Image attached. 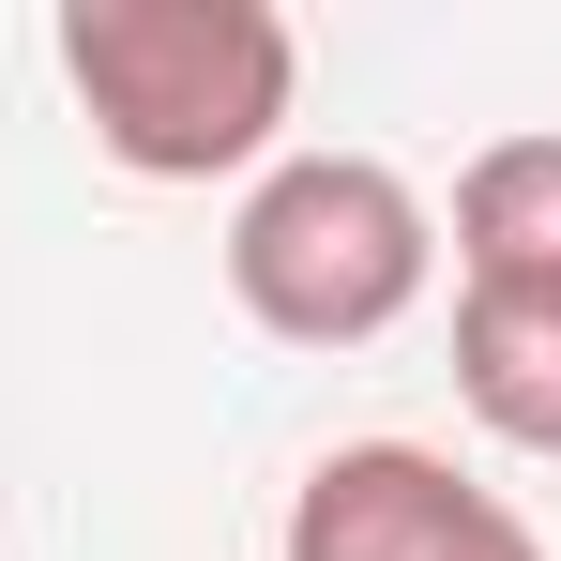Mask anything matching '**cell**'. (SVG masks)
I'll return each mask as SVG.
<instances>
[{"label": "cell", "mask_w": 561, "mask_h": 561, "mask_svg": "<svg viewBox=\"0 0 561 561\" xmlns=\"http://www.w3.org/2000/svg\"><path fill=\"white\" fill-rule=\"evenodd\" d=\"M61 92L137 183H259L304 106V31L274 0H61Z\"/></svg>", "instance_id": "1"}, {"label": "cell", "mask_w": 561, "mask_h": 561, "mask_svg": "<svg viewBox=\"0 0 561 561\" xmlns=\"http://www.w3.org/2000/svg\"><path fill=\"white\" fill-rule=\"evenodd\" d=\"M456 394L485 440L561 470V288H456Z\"/></svg>", "instance_id": "4"}, {"label": "cell", "mask_w": 561, "mask_h": 561, "mask_svg": "<svg viewBox=\"0 0 561 561\" xmlns=\"http://www.w3.org/2000/svg\"><path fill=\"white\" fill-rule=\"evenodd\" d=\"M440 288V213L379 152H274L228 213V304L274 350H379Z\"/></svg>", "instance_id": "2"}, {"label": "cell", "mask_w": 561, "mask_h": 561, "mask_svg": "<svg viewBox=\"0 0 561 561\" xmlns=\"http://www.w3.org/2000/svg\"><path fill=\"white\" fill-rule=\"evenodd\" d=\"M288 561H547V531L440 440H334L288 485Z\"/></svg>", "instance_id": "3"}, {"label": "cell", "mask_w": 561, "mask_h": 561, "mask_svg": "<svg viewBox=\"0 0 561 561\" xmlns=\"http://www.w3.org/2000/svg\"><path fill=\"white\" fill-rule=\"evenodd\" d=\"M456 288H561V137H485L470 152Z\"/></svg>", "instance_id": "5"}]
</instances>
